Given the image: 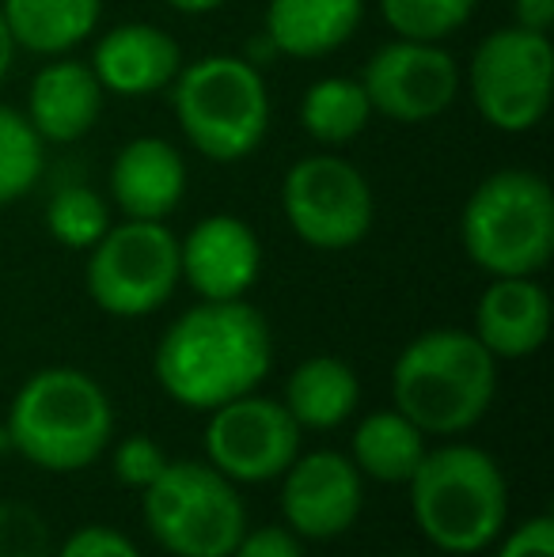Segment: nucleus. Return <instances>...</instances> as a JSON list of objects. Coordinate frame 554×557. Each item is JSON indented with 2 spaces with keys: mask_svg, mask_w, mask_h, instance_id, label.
<instances>
[{
  "mask_svg": "<svg viewBox=\"0 0 554 557\" xmlns=\"http://www.w3.org/2000/svg\"><path fill=\"white\" fill-rule=\"evenodd\" d=\"M274 337L247 300H201L183 311L156 345L152 372L163 395L186 410H217L270 375Z\"/></svg>",
  "mask_w": 554,
  "mask_h": 557,
  "instance_id": "f257e3e1",
  "label": "nucleus"
},
{
  "mask_svg": "<svg viewBox=\"0 0 554 557\" xmlns=\"http://www.w3.org/2000/svg\"><path fill=\"white\" fill-rule=\"evenodd\" d=\"M497 395V360L467 331L418 334L395 357L392 398L426 436H459L479 425Z\"/></svg>",
  "mask_w": 554,
  "mask_h": 557,
  "instance_id": "f03ea898",
  "label": "nucleus"
},
{
  "mask_svg": "<svg viewBox=\"0 0 554 557\" xmlns=\"http://www.w3.org/2000/svg\"><path fill=\"white\" fill-rule=\"evenodd\" d=\"M407 485L418 531L436 550L479 554L502 535L509 516V485L494 455H487L482 447H433Z\"/></svg>",
  "mask_w": 554,
  "mask_h": 557,
  "instance_id": "7ed1b4c3",
  "label": "nucleus"
},
{
  "mask_svg": "<svg viewBox=\"0 0 554 557\" xmlns=\"http://www.w3.org/2000/svg\"><path fill=\"white\" fill-rule=\"evenodd\" d=\"M114 410L107 391L81 368H42L12 398L8 441L42 470H84L107 451Z\"/></svg>",
  "mask_w": 554,
  "mask_h": 557,
  "instance_id": "20e7f679",
  "label": "nucleus"
},
{
  "mask_svg": "<svg viewBox=\"0 0 554 557\" xmlns=\"http://www.w3.org/2000/svg\"><path fill=\"white\" fill-rule=\"evenodd\" d=\"M171 114L198 156L239 163L270 129V91L259 65L236 53H206L171 81Z\"/></svg>",
  "mask_w": 554,
  "mask_h": 557,
  "instance_id": "39448f33",
  "label": "nucleus"
},
{
  "mask_svg": "<svg viewBox=\"0 0 554 557\" xmlns=\"http://www.w3.org/2000/svg\"><path fill=\"white\" fill-rule=\"evenodd\" d=\"M464 255L490 277H535L554 255V194L528 168H502L459 213Z\"/></svg>",
  "mask_w": 554,
  "mask_h": 557,
  "instance_id": "423d86ee",
  "label": "nucleus"
},
{
  "mask_svg": "<svg viewBox=\"0 0 554 557\" xmlns=\"http://www.w3.org/2000/svg\"><path fill=\"white\" fill-rule=\"evenodd\" d=\"M145 528L175 557H229L247 531L236 482L209 462H171L140 490Z\"/></svg>",
  "mask_w": 554,
  "mask_h": 557,
  "instance_id": "0eeeda50",
  "label": "nucleus"
},
{
  "mask_svg": "<svg viewBox=\"0 0 554 557\" xmlns=\"http://www.w3.org/2000/svg\"><path fill=\"white\" fill-rule=\"evenodd\" d=\"M178 281V239L163 221L111 224L84 265L91 304L114 319L152 315Z\"/></svg>",
  "mask_w": 554,
  "mask_h": 557,
  "instance_id": "6e6552de",
  "label": "nucleus"
},
{
  "mask_svg": "<svg viewBox=\"0 0 554 557\" xmlns=\"http://www.w3.org/2000/svg\"><path fill=\"white\" fill-rule=\"evenodd\" d=\"M551 76V35L509 23L475 46L467 65V91L479 117L497 133H528L547 117Z\"/></svg>",
  "mask_w": 554,
  "mask_h": 557,
  "instance_id": "1a4fd4ad",
  "label": "nucleus"
},
{
  "mask_svg": "<svg viewBox=\"0 0 554 557\" xmlns=\"http://www.w3.org/2000/svg\"><path fill=\"white\" fill-rule=\"evenodd\" d=\"M281 213L300 243L349 250L372 232L377 198L361 171L342 156H304L285 171Z\"/></svg>",
  "mask_w": 554,
  "mask_h": 557,
  "instance_id": "9d476101",
  "label": "nucleus"
},
{
  "mask_svg": "<svg viewBox=\"0 0 554 557\" xmlns=\"http://www.w3.org/2000/svg\"><path fill=\"white\" fill-rule=\"evenodd\" d=\"M357 81L369 96L372 114H384L399 125H421L456 103L464 73L441 42L392 38L365 61Z\"/></svg>",
  "mask_w": 554,
  "mask_h": 557,
  "instance_id": "9b49d317",
  "label": "nucleus"
},
{
  "mask_svg": "<svg viewBox=\"0 0 554 557\" xmlns=\"http://www.w3.org/2000/svg\"><path fill=\"white\" fill-rule=\"evenodd\" d=\"M304 429L293 421L285 403L262 395H244L209 410L206 455L209 467L221 470L229 482L262 485L288 470L300 451Z\"/></svg>",
  "mask_w": 554,
  "mask_h": 557,
  "instance_id": "f8f14e48",
  "label": "nucleus"
},
{
  "mask_svg": "<svg viewBox=\"0 0 554 557\" xmlns=\"http://www.w3.org/2000/svg\"><path fill=\"white\" fill-rule=\"evenodd\" d=\"M361 470L342 451H311L293 459L281 485V512L296 539L327 543L354 528L361 512Z\"/></svg>",
  "mask_w": 554,
  "mask_h": 557,
  "instance_id": "ddd939ff",
  "label": "nucleus"
},
{
  "mask_svg": "<svg viewBox=\"0 0 554 557\" xmlns=\"http://www.w3.org/2000/svg\"><path fill=\"white\" fill-rule=\"evenodd\" d=\"M262 270L255 227L232 213H213L178 239V277L201 300H244Z\"/></svg>",
  "mask_w": 554,
  "mask_h": 557,
  "instance_id": "4468645a",
  "label": "nucleus"
},
{
  "mask_svg": "<svg viewBox=\"0 0 554 557\" xmlns=\"http://www.w3.org/2000/svg\"><path fill=\"white\" fill-rule=\"evenodd\" d=\"M88 65L103 91L145 99L171 88V81L183 69V50L168 30L152 23H119L96 42Z\"/></svg>",
  "mask_w": 554,
  "mask_h": 557,
  "instance_id": "2eb2a0df",
  "label": "nucleus"
},
{
  "mask_svg": "<svg viewBox=\"0 0 554 557\" xmlns=\"http://www.w3.org/2000/svg\"><path fill=\"white\" fill-rule=\"evenodd\" d=\"M111 194L126 221H163L186 194V160L171 140L134 137L111 163Z\"/></svg>",
  "mask_w": 554,
  "mask_h": 557,
  "instance_id": "dca6fc26",
  "label": "nucleus"
},
{
  "mask_svg": "<svg viewBox=\"0 0 554 557\" xmlns=\"http://www.w3.org/2000/svg\"><path fill=\"white\" fill-rule=\"evenodd\" d=\"M103 96L107 91L96 81L91 65L73 58H53L30 81L23 117L50 145H73L96 129L99 114H103Z\"/></svg>",
  "mask_w": 554,
  "mask_h": 557,
  "instance_id": "f3484780",
  "label": "nucleus"
},
{
  "mask_svg": "<svg viewBox=\"0 0 554 557\" xmlns=\"http://www.w3.org/2000/svg\"><path fill=\"white\" fill-rule=\"evenodd\" d=\"M551 331V300L535 277H494L475 308V337L494 360L532 357Z\"/></svg>",
  "mask_w": 554,
  "mask_h": 557,
  "instance_id": "a211bd4d",
  "label": "nucleus"
},
{
  "mask_svg": "<svg viewBox=\"0 0 554 557\" xmlns=\"http://www.w3.org/2000/svg\"><path fill=\"white\" fill-rule=\"evenodd\" d=\"M365 20V0H270L262 35L270 50L296 61H316L342 50Z\"/></svg>",
  "mask_w": 554,
  "mask_h": 557,
  "instance_id": "6ab92c4d",
  "label": "nucleus"
},
{
  "mask_svg": "<svg viewBox=\"0 0 554 557\" xmlns=\"http://www.w3.org/2000/svg\"><path fill=\"white\" fill-rule=\"evenodd\" d=\"M0 12L20 50L61 58L96 35L103 0H0Z\"/></svg>",
  "mask_w": 554,
  "mask_h": 557,
  "instance_id": "aec40b11",
  "label": "nucleus"
},
{
  "mask_svg": "<svg viewBox=\"0 0 554 557\" xmlns=\"http://www.w3.org/2000/svg\"><path fill=\"white\" fill-rule=\"evenodd\" d=\"M361 383L354 368L338 357H308L293 368L285 383V410L311 433H331L357 410Z\"/></svg>",
  "mask_w": 554,
  "mask_h": 557,
  "instance_id": "412c9836",
  "label": "nucleus"
},
{
  "mask_svg": "<svg viewBox=\"0 0 554 557\" xmlns=\"http://www.w3.org/2000/svg\"><path fill=\"white\" fill-rule=\"evenodd\" d=\"M426 433L395 406L369 413L354 429V467L361 470V478H372V482L407 485L418 462L426 459Z\"/></svg>",
  "mask_w": 554,
  "mask_h": 557,
  "instance_id": "4be33fe9",
  "label": "nucleus"
},
{
  "mask_svg": "<svg viewBox=\"0 0 554 557\" xmlns=\"http://www.w3.org/2000/svg\"><path fill=\"white\" fill-rule=\"evenodd\" d=\"M372 122V103L357 76H323L300 99V125L311 140L334 148L361 137Z\"/></svg>",
  "mask_w": 554,
  "mask_h": 557,
  "instance_id": "5701e85b",
  "label": "nucleus"
},
{
  "mask_svg": "<svg viewBox=\"0 0 554 557\" xmlns=\"http://www.w3.org/2000/svg\"><path fill=\"white\" fill-rule=\"evenodd\" d=\"M42 145L46 140L30 129L23 111L0 103V206L27 198L42 175Z\"/></svg>",
  "mask_w": 554,
  "mask_h": 557,
  "instance_id": "b1692460",
  "label": "nucleus"
},
{
  "mask_svg": "<svg viewBox=\"0 0 554 557\" xmlns=\"http://www.w3.org/2000/svg\"><path fill=\"white\" fill-rule=\"evenodd\" d=\"M46 227L69 250H91L111 227L107 201L91 186H61L46 206Z\"/></svg>",
  "mask_w": 554,
  "mask_h": 557,
  "instance_id": "393cba45",
  "label": "nucleus"
},
{
  "mask_svg": "<svg viewBox=\"0 0 554 557\" xmlns=\"http://www.w3.org/2000/svg\"><path fill=\"white\" fill-rule=\"evenodd\" d=\"M479 0H380V15L395 38L444 42L475 15Z\"/></svg>",
  "mask_w": 554,
  "mask_h": 557,
  "instance_id": "a878e982",
  "label": "nucleus"
},
{
  "mask_svg": "<svg viewBox=\"0 0 554 557\" xmlns=\"http://www.w3.org/2000/svg\"><path fill=\"white\" fill-rule=\"evenodd\" d=\"M0 557H50V528L23 500L0 505Z\"/></svg>",
  "mask_w": 554,
  "mask_h": 557,
  "instance_id": "bb28decb",
  "label": "nucleus"
},
{
  "mask_svg": "<svg viewBox=\"0 0 554 557\" xmlns=\"http://www.w3.org/2000/svg\"><path fill=\"white\" fill-rule=\"evenodd\" d=\"M168 467V455L160 451V444L145 433L126 436L119 447H114V478L126 490H145L160 470Z\"/></svg>",
  "mask_w": 554,
  "mask_h": 557,
  "instance_id": "cd10ccee",
  "label": "nucleus"
},
{
  "mask_svg": "<svg viewBox=\"0 0 554 557\" xmlns=\"http://www.w3.org/2000/svg\"><path fill=\"white\" fill-rule=\"evenodd\" d=\"M58 557H140V554L122 531L91 523V528L73 531L69 543L58 550Z\"/></svg>",
  "mask_w": 554,
  "mask_h": 557,
  "instance_id": "c85d7f7f",
  "label": "nucleus"
},
{
  "mask_svg": "<svg viewBox=\"0 0 554 557\" xmlns=\"http://www.w3.org/2000/svg\"><path fill=\"white\" fill-rule=\"evenodd\" d=\"M497 557H554V520L551 516L525 520L513 535L502 539Z\"/></svg>",
  "mask_w": 554,
  "mask_h": 557,
  "instance_id": "c756f323",
  "label": "nucleus"
},
{
  "mask_svg": "<svg viewBox=\"0 0 554 557\" xmlns=\"http://www.w3.org/2000/svg\"><path fill=\"white\" fill-rule=\"evenodd\" d=\"M229 557H304V550H300V539L288 528H259V531H244L236 550Z\"/></svg>",
  "mask_w": 554,
  "mask_h": 557,
  "instance_id": "7c9ffc66",
  "label": "nucleus"
},
{
  "mask_svg": "<svg viewBox=\"0 0 554 557\" xmlns=\"http://www.w3.org/2000/svg\"><path fill=\"white\" fill-rule=\"evenodd\" d=\"M513 23L525 30L551 35L554 27V0H513Z\"/></svg>",
  "mask_w": 554,
  "mask_h": 557,
  "instance_id": "2f4dec72",
  "label": "nucleus"
},
{
  "mask_svg": "<svg viewBox=\"0 0 554 557\" xmlns=\"http://www.w3.org/2000/svg\"><path fill=\"white\" fill-rule=\"evenodd\" d=\"M15 38H12V30H8V23H4V12H0V84L8 81V73H12V65H15Z\"/></svg>",
  "mask_w": 554,
  "mask_h": 557,
  "instance_id": "473e14b6",
  "label": "nucleus"
},
{
  "mask_svg": "<svg viewBox=\"0 0 554 557\" xmlns=\"http://www.w3.org/2000/svg\"><path fill=\"white\" fill-rule=\"evenodd\" d=\"M168 8H175V12H183V15H209V12H217V8H224L229 0H163Z\"/></svg>",
  "mask_w": 554,
  "mask_h": 557,
  "instance_id": "72a5a7b5",
  "label": "nucleus"
}]
</instances>
